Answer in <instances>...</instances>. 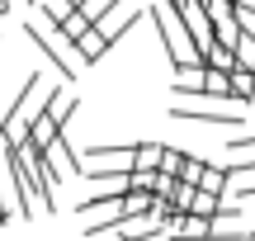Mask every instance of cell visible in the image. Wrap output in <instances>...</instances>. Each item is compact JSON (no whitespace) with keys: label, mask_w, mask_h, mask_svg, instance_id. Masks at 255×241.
I'll use <instances>...</instances> for the list:
<instances>
[{"label":"cell","mask_w":255,"mask_h":241,"mask_svg":"<svg viewBox=\"0 0 255 241\" xmlns=\"http://www.w3.org/2000/svg\"><path fill=\"white\" fill-rule=\"evenodd\" d=\"M232 100H237V104L255 100V71H241V66L232 71Z\"/></svg>","instance_id":"30bf717a"},{"label":"cell","mask_w":255,"mask_h":241,"mask_svg":"<svg viewBox=\"0 0 255 241\" xmlns=\"http://www.w3.org/2000/svg\"><path fill=\"white\" fill-rule=\"evenodd\" d=\"M175 9H180L189 38L199 43V52H208V47H213V19H208V9H203L199 0H184V5H175Z\"/></svg>","instance_id":"277c9868"},{"label":"cell","mask_w":255,"mask_h":241,"mask_svg":"<svg viewBox=\"0 0 255 241\" xmlns=\"http://www.w3.org/2000/svg\"><path fill=\"white\" fill-rule=\"evenodd\" d=\"M28 38H33V43L47 52V62L57 66V81H66V85H71L76 76L85 71V66H81V57H76V43L62 33V28H52V33H47L43 24H33V19H28Z\"/></svg>","instance_id":"7a4b0ae2"},{"label":"cell","mask_w":255,"mask_h":241,"mask_svg":"<svg viewBox=\"0 0 255 241\" xmlns=\"http://www.w3.org/2000/svg\"><path fill=\"white\" fill-rule=\"evenodd\" d=\"M218 213H222V199L218 194H194V204H189V218H203V223H218Z\"/></svg>","instance_id":"9c48e42d"},{"label":"cell","mask_w":255,"mask_h":241,"mask_svg":"<svg viewBox=\"0 0 255 241\" xmlns=\"http://www.w3.org/2000/svg\"><path fill=\"white\" fill-rule=\"evenodd\" d=\"M132 170H161V147H156V142H137Z\"/></svg>","instance_id":"8fae6325"},{"label":"cell","mask_w":255,"mask_h":241,"mask_svg":"<svg viewBox=\"0 0 255 241\" xmlns=\"http://www.w3.org/2000/svg\"><path fill=\"white\" fill-rule=\"evenodd\" d=\"M203 170H208V161H199V156H184V166H180V185H194L199 189V180H203Z\"/></svg>","instance_id":"4fadbf2b"},{"label":"cell","mask_w":255,"mask_h":241,"mask_svg":"<svg viewBox=\"0 0 255 241\" xmlns=\"http://www.w3.org/2000/svg\"><path fill=\"white\" fill-rule=\"evenodd\" d=\"M227 151H237V156L255 151V132H241V137H232V142H227Z\"/></svg>","instance_id":"9a60e30c"},{"label":"cell","mask_w":255,"mask_h":241,"mask_svg":"<svg viewBox=\"0 0 255 241\" xmlns=\"http://www.w3.org/2000/svg\"><path fill=\"white\" fill-rule=\"evenodd\" d=\"M232 52H237V66H241V71H255V33H241Z\"/></svg>","instance_id":"7c38bea8"},{"label":"cell","mask_w":255,"mask_h":241,"mask_svg":"<svg viewBox=\"0 0 255 241\" xmlns=\"http://www.w3.org/2000/svg\"><path fill=\"white\" fill-rule=\"evenodd\" d=\"M203 66H208V71L232 76V71H237V52H232V47H222V43H213L208 52H203Z\"/></svg>","instance_id":"8992f818"},{"label":"cell","mask_w":255,"mask_h":241,"mask_svg":"<svg viewBox=\"0 0 255 241\" xmlns=\"http://www.w3.org/2000/svg\"><path fill=\"white\" fill-rule=\"evenodd\" d=\"M146 19L156 24V33H161L165 57H170V66H175V71H184V66H203L199 43L189 38V28H184L180 9H175L170 0H151V5H146Z\"/></svg>","instance_id":"6da1fadb"},{"label":"cell","mask_w":255,"mask_h":241,"mask_svg":"<svg viewBox=\"0 0 255 241\" xmlns=\"http://www.w3.org/2000/svg\"><path fill=\"white\" fill-rule=\"evenodd\" d=\"M180 166H184V151H175V147H161V175H180Z\"/></svg>","instance_id":"5bb4252c"},{"label":"cell","mask_w":255,"mask_h":241,"mask_svg":"<svg viewBox=\"0 0 255 241\" xmlns=\"http://www.w3.org/2000/svg\"><path fill=\"white\" fill-rule=\"evenodd\" d=\"M170 114L175 119H189V123H213V128H241V104H222V100H208V95L175 100Z\"/></svg>","instance_id":"3957f363"},{"label":"cell","mask_w":255,"mask_h":241,"mask_svg":"<svg viewBox=\"0 0 255 241\" xmlns=\"http://www.w3.org/2000/svg\"><path fill=\"white\" fill-rule=\"evenodd\" d=\"M199 189L222 199V194L232 189V170H227V166H208V170H203V180H199Z\"/></svg>","instance_id":"52a82bcc"},{"label":"cell","mask_w":255,"mask_h":241,"mask_svg":"<svg viewBox=\"0 0 255 241\" xmlns=\"http://www.w3.org/2000/svg\"><path fill=\"white\" fill-rule=\"evenodd\" d=\"M170 5H184V0H170Z\"/></svg>","instance_id":"2e32d148"},{"label":"cell","mask_w":255,"mask_h":241,"mask_svg":"<svg viewBox=\"0 0 255 241\" xmlns=\"http://www.w3.org/2000/svg\"><path fill=\"white\" fill-rule=\"evenodd\" d=\"M109 47H114V43H109V38H104L95 24L85 28L81 38H76V57H81V66H95V62H104V52H109Z\"/></svg>","instance_id":"5b68a950"},{"label":"cell","mask_w":255,"mask_h":241,"mask_svg":"<svg viewBox=\"0 0 255 241\" xmlns=\"http://www.w3.org/2000/svg\"><path fill=\"white\" fill-rule=\"evenodd\" d=\"M203 95H208V100H222V104H227V100H232V76L208 71V66H203Z\"/></svg>","instance_id":"ba28073f"}]
</instances>
